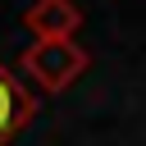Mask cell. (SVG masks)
<instances>
[{
	"label": "cell",
	"mask_w": 146,
	"mask_h": 146,
	"mask_svg": "<svg viewBox=\"0 0 146 146\" xmlns=\"http://www.w3.org/2000/svg\"><path fill=\"white\" fill-rule=\"evenodd\" d=\"M87 68H91V55L78 41H32L18 55V73L27 82H36V91H46V96L68 91Z\"/></svg>",
	"instance_id": "obj_1"
},
{
	"label": "cell",
	"mask_w": 146,
	"mask_h": 146,
	"mask_svg": "<svg viewBox=\"0 0 146 146\" xmlns=\"http://www.w3.org/2000/svg\"><path fill=\"white\" fill-rule=\"evenodd\" d=\"M18 23L36 41H73L82 27V5L78 0H32L18 14Z\"/></svg>",
	"instance_id": "obj_2"
},
{
	"label": "cell",
	"mask_w": 146,
	"mask_h": 146,
	"mask_svg": "<svg viewBox=\"0 0 146 146\" xmlns=\"http://www.w3.org/2000/svg\"><path fill=\"white\" fill-rule=\"evenodd\" d=\"M32 114H36V96H32L27 82H23L18 73H9L5 59H0V146H9V141L32 123Z\"/></svg>",
	"instance_id": "obj_3"
}]
</instances>
